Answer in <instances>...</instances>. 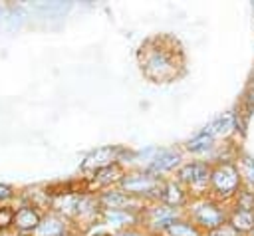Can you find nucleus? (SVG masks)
Returning a JSON list of instances; mask_svg holds the SVG:
<instances>
[{"instance_id": "2eb2a0df", "label": "nucleus", "mask_w": 254, "mask_h": 236, "mask_svg": "<svg viewBox=\"0 0 254 236\" xmlns=\"http://www.w3.org/2000/svg\"><path fill=\"white\" fill-rule=\"evenodd\" d=\"M127 196H123V194H117V192H111V194H105L103 196V202L105 204H111V208H115V206H121V204H127Z\"/></svg>"}, {"instance_id": "39448f33", "label": "nucleus", "mask_w": 254, "mask_h": 236, "mask_svg": "<svg viewBox=\"0 0 254 236\" xmlns=\"http://www.w3.org/2000/svg\"><path fill=\"white\" fill-rule=\"evenodd\" d=\"M232 129H234V115L232 113H224V115L216 117L210 125H206L202 133H206L210 137H222V135H228Z\"/></svg>"}, {"instance_id": "f8f14e48", "label": "nucleus", "mask_w": 254, "mask_h": 236, "mask_svg": "<svg viewBox=\"0 0 254 236\" xmlns=\"http://www.w3.org/2000/svg\"><path fill=\"white\" fill-rule=\"evenodd\" d=\"M169 232L173 236H198V232L190 224H183V222H173L169 226Z\"/></svg>"}, {"instance_id": "4be33fe9", "label": "nucleus", "mask_w": 254, "mask_h": 236, "mask_svg": "<svg viewBox=\"0 0 254 236\" xmlns=\"http://www.w3.org/2000/svg\"><path fill=\"white\" fill-rule=\"evenodd\" d=\"M93 236H105V234H93Z\"/></svg>"}, {"instance_id": "f3484780", "label": "nucleus", "mask_w": 254, "mask_h": 236, "mask_svg": "<svg viewBox=\"0 0 254 236\" xmlns=\"http://www.w3.org/2000/svg\"><path fill=\"white\" fill-rule=\"evenodd\" d=\"M210 236H238V230H234L230 224H220L218 228L210 230Z\"/></svg>"}, {"instance_id": "9b49d317", "label": "nucleus", "mask_w": 254, "mask_h": 236, "mask_svg": "<svg viewBox=\"0 0 254 236\" xmlns=\"http://www.w3.org/2000/svg\"><path fill=\"white\" fill-rule=\"evenodd\" d=\"M210 145H212V137L206 135V133H200V135L192 137V139L187 143V149H189L190 153H202V151L210 149Z\"/></svg>"}, {"instance_id": "4468645a", "label": "nucleus", "mask_w": 254, "mask_h": 236, "mask_svg": "<svg viewBox=\"0 0 254 236\" xmlns=\"http://www.w3.org/2000/svg\"><path fill=\"white\" fill-rule=\"evenodd\" d=\"M60 232H62V224L56 220L38 224V236H52V234H60Z\"/></svg>"}, {"instance_id": "f257e3e1", "label": "nucleus", "mask_w": 254, "mask_h": 236, "mask_svg": "<svg viewBox=\"0 0 254 236\" xmlns=\"http://www.w3.org/2000/svg\"><path fill=\"white\" fill-rule=\"evenodd\" d=\"M139 63L143 73L153 81H171L183 69V52L175 38L157 36L141 44Z\"/></svg>"}, {"instance_id": "9d476101", "label": "nucleus", "mask_w": 254, "mask_h": 236, "mask_svg": "<svg viewBox=\"0 0 254 236\" xmlns=\"http://www.w3.org/2000/svg\"><path fill=\"white\" fill-rule=\"evenodd\" d=\"M177 165H179V155L171 153V151H165L151 163V171H169Z\"/></svg>"}, {"instance_id": "1a4fd4ad", "label": "nucleus", "mask_w": 254, "mask_h": 236, "mask_svg": "<svg viewBox=\"0 0 254 236\" xmlns=\"http://www.w3.org/2000/svg\"><path fill=\"white\" fill-rule=\"evenodd\" d=\"M230 226L238 232H246V230H252L254 228V212L252 210H236L232 214V220H230Z\"/></svg>"}, {"instance_id": "aec40b11", "label": "nucleus", "mask_w": 254, "mask_h": 236, "mask_svg": "<svg viewBox=\"0 0 254 236\" xmlns=\"http://www.w3.org/2000/svg\"><path fill=\"white\" fill-rule=\"evenodd\" d=\"M10 194H12L10 186H6V184H0V198H8Z\"/></svg>"}, {"instance_id": "dca6fc26", "label": "nucleus", "mask_w": 254, "mask_h": 236, "mask_svg": "<svg viewBox=\"0 0 254 236\" xmlns=\"http://www.w3.org/2000/svg\"><path fill=\"white\" fill-rule=\"evenodd\" d=\"M105 216H107V220H109L111 224H125V222L131 220V216H129L127 212H119V210H111V212H107Z\"/></svg>"}, {"instance_id": "a211bd4d", "label": "nucleus", "mask_w": 254, "mask_h": 236, "mask_svg": "<svg viewBox=\"0 0 254 236\" xmlns=\"http://www.w3.org/2000/svg\"><path fill=\"white\" fill-rule=\"evenodd\" d=\"M240 167H242V175H244L250 182H254V161L242 159V161H240Z\"/></svg>"}, {"instance_id": "0eeeda50", "label": "nucleus", "mask_w": 254, "mask_h": 236, "mask_svg": "<svg viewBox=\"0 0 254 236\" xmlns=\"http://www.w3.org/2000/svg\"><path fill=\"white\" fill-rule=\"evenodd\" d=\"M14 222H16V226L22 228V230H32V228H38L40 216H38L36 210L24 206V208H20V210L14 214Z\"/></svg>"}, {"instance_id": "7ed1b4c3", "label": "nucleus", "mask_w": 254, "mask_h": 236, "mask_svg": "<svg viewBox=\"0 0 254 236\" xmlns=\"http://www.w3.org/2000/svg\"><path fill=\"white\" fill-rule=\"evenodd\" d=\"M113 155H115V147H99V149H95V151L83 161V169L101 171V169H105V167L111 165Z\"/></svg>"}, {"instance_id": "20e7f679", "label": "nucleus", "mask_w": 254, "mask_h": 236, "mask_svg": "<svg viewBox=\"0 0 254 236\" xmlns=\"http://www.w3.org/2000/svg\"><path fill=\"white\" fill-rule=\"evenodd\" d=\"M208 169L204 167V165H187V167H183L181 169V173H179V177L183 178V180H187V182H190V184H194V186H202V184H206V180H208Z\"/></svg>"}, {"instance_id": "6ab92c4d", "label": "nucleus", "mask_w": 254, "mask_h": 236, "mask_svg": "<svg viewBox=\"0 0 254 236\" xmlns=\"http://www.w3.org/2000/svg\"><path fill=\"white\" fill-rule=\"evenodd\" d=\"M14 210H10L8 206L6 208H0V228H6V226H10L12 222H14Z\"/></svg>"}, {"instance_id": "6e6552de", "label": "nucleus", "mask_w": 254, "mask_h": 236, "mask_svg": "<svg viewBox=\"0 0 254 236\" xmlns=\"http://www.w3.org/2000/svg\"><path fill=\"white\" fill-rule=\"evenodd\" d=\"M123 186H125L127 190H133V192H143V190L149 192V190L155 188V180H153L151 177L133 175V177H129V178L123 180Z\"/></svg>"}, {"instance_id": "ddd939ff", "label": "nucleus", "mask_w": 254, "mask_h": 236, "mask_svg": "<svg viewBox=\"0 0 254 236\" xmlns=\"http://www.w3.org/2000/svg\"><path fill=\"white\" fill-rule=\"evenodd\" d=\"M169 204H179L181 202V198H183V194H181V188L177 186V184H167V188L163 190V194H161Z\"/></svg>"}, {"instance_id": "423d86ee", "label": "nucleus", "mask_w": 254, "mask_h": 236, "mask_svg": "<svg viewBox=\"0 0 254 236\" xmlns=\"http://www.w3.org/2000/svg\"><path fill=\"white\" fill-rule=\"evenodd\" d=\"M196 218H198L200 224H204V226H208V228H212V230L222 224V212H220L216 206H212V204L200 206V208L196 210Z\"/></svg>"}, {"instance_id": "f03ea898", "label": "nucleus", "mask_w": 254, "mask_h": 236, "mask_svg": "<svg viewBox=\"0 0 254 236\" xmlns=\"http://www.w3.org/2000/svg\"><path fill=\"white\" fill-rule=\"evenodd\" d=\"M210 178H212L214 188H216L220 194H224V196L232 194V192L238 188V180H240L238 169L232 167V165H220V167L212 173Z\"/></svg>"}, {"instance_id": "5701e85b", "label": "nucleus", "mask_w": 254, "mask_h": 236, "mask_svg": "<svg viewBox=\"0 0 254 236\" xmlns=\"http://www.w3.org/2000/svg\"><path fill=\"white\" fill-rule=\"evenodd\" d=\"M0 14H2V8H0Z\"/></svg>"}, {"instance_id": "412c9836", "label": "nucleus", "mask_w": 254, "mask_h": 236, "mask_svg": "<svg viewBox=\"0 0 254 236\" xmlns=\"http://www.w3.org/2000/svg\"><path fill=\"white\" fill-rule=\"evenodd\" d=\"M123 236H139V234H135V232H127V234H123Z\"/></svg>"}]
</instances>
